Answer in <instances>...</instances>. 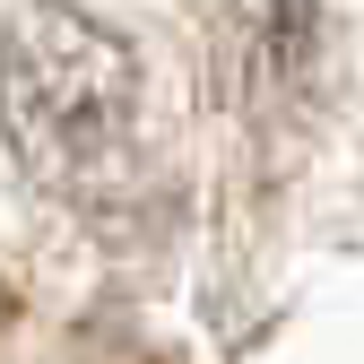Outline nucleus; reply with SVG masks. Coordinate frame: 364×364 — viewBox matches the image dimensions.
Listing matches in <instances>:
<instances>
[{
  "mask_svg": "<svg viewBox=\"0 0 364 364\" xmlns=\"http://www.w3.org/2000/svg\"><path fill=\"white\" fill-rule=\"evenodd\" d=\"M312 53H321V0H235L217 26V96L225 113L269 122L304 105Z\"/></svg>",
  "mask_w": 364,
  "mask_h": 364,
  "instance_id": "nucleus-2",
  "label": "nucleus"
},
{
  "mask_svg": "<svg viewBox=\"0 0 364 364\" xmlns=\"http://www.w3.org/2000/svg\"><path fill=\"white\" fill-rule=\"evenodd\" d=\"M0 130L43 191L96 200L105 182H122L139 139L130 43L70 0H26L0 35Z\"/></svg>",
  "mask_w": 364,
  "mask_h": 364,
  "instance_id": "nucleus-1",
  "label": "nucleus"
}]
</instances>
